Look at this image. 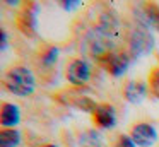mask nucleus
I'll list each match as a JSON object with an SVG mask.
<instances>
[{"instance_id":"nucleus-1","label":"nucleus","mask_w":159,"mask_h":147,"mask_svg":"<svg viewBox=\"0 0 159 147\" xmlns=\"http://www.w3.org/2000/svg\"><path fill=\"white\" fill-rule=\"evenodd\" d=\"M121 39V22L115 10L104 9L99 12L94 26L86 31L82 38L84 50L94 58H103L110 51H115Z\"/></svg>"},{"instance_id":"nucleus-2","label":"nucleus","mask_w":159,"mask_h":147,"mask_svg":"<svg viewBox=\"0 0 159 147\" xmlns=\"http://www.w3.org/2000/svg\"><path fill=\"white\" fill-rule=\"evenodd\" d=\"M4 85L11 94L17 98H28L36 91V77L31 68L24 65H16L5 72Z\"/></svg>"},{"instance_id":"nucleus-3","label":"nucleus","mask_w":159,"mask_h":147,"mask_svg":"<svg viewBox=\"0 0 159 147\" xmlns=\"http://www.w3.org/2000/svg\"><path fill=\"white\" fill-rule=\"evenodd\" d=\"M128 50H130L132 58H140V57H149L154 50V34L152 29L145 22H142L140 19L135 17L134 27H130L128 31Z\"/></svg>"},{"instance_id":"nucleus-4","label":"nucleus","mask_w":159,"mask_h":147,"mask_svg":"<svg viewBox=\"0 0 159 147\" xmlns=\"http://www.w3.org/2000/svg\"><path fill=\"white\" fill-rule=\"evenodd\" d=\"M99 63L110 75H113V77L118 79V77H123L128 72L130 63H132V57L127 51H116L115 50V51H110L108 55H104L99 60Z\"/></svg>"},{"instance_id":"nucleus-5","label":"nucleus","mask_w":159,"mask_h":147,"mask_svg":"<svg viewBox=\"0 0 159 147\" xmlns=\"http://www.w3.org/2000/svg\"><path fill=\"white\" fill-rule=\"evenodd\" d=\"M91 74H93L91 65H89V62L84 60V58H72V60L69 62V65H67V68H65L67 82L75 85V87L86 85L91 79Z\"/></svg>"},{"instance_id":"nucleus-6","label":"nucleus","mask_w":159,"mask_h":147,"mask_svg":"<svg viewBox=\"0 0 159 147\" xmlns=\"http://www.w3.org/2000/svg\"><path fill=\"white\" fill-rule=\"evenodd\" d=\"M38 3L34 2H26L21 7L17 14V27L26 34V36H34L38 29Z\"/></svg>"},{"instance_id":"nucleus-7","label":"nucleus","mask_w":159,"mask_h":147,"mask_svg":"<svg viewBox=\"0 0 159 147\" xmlns=\"http://www.w3.org/2000/svg\"><path fill=\"white\" fill-rule=\"evenodd\" d=\"M130 137L137 144V147H152L157 142V130L152 123L139 122L132 126Z\"/></svg>"},{"instance_id":"nucleus-8","label":"nucleus","mask_w":159,"mask_h":147,"mask_svg":"<svg viewBox=\"0 0 159 147\" xmlns=\"http://www.w3.org/2000/svg\"><path fill=\"white\" fill-rule=\"evenodd\" d=\"M93 116H94V123L103 130H110L116 125V109L110 103L98 104V108H96Z\"/></svg>"},{"instance_id":"nucleus-9","label":"nucleus","mask_w":159,"mask_h":147,"mask_svg":"<svg viewBox=\"0 0 159 147\" xmlns=\"http://www.w3.org/2000/svg\"><path fill=\"white\" fill-rule=\"evenodd\" d=\"M147 84H144L142 80H128L123 85V98L132 104H140L147 98Z\"/></svg>"},{"instance_id":"nucleus-10","label":"nucleus","mask_w":159,"mask_h":147,"mask_svg":"<svg viewBox=\"0 0 159 147\" xmlns=\"http://www.w3.org/2000/svg\"><path fill=\"white\" fill-rule=\"evenodd\" d=\"M135 17L140 19L142 22H145L152 31H157L159 33V5H156L152 2L142 3L140 10L135 12Z\"/></svg>"},{"instance_id":"nucleus-11","label":"nucleus","mask_w":159,"mask_h":147,"mask_svg":"<svg viewBox=\"0 0 159 147\" xmlns=\"http://www.w3.org/2000/svg\"><path fill=\"white\" fill-rule=\"evenodd\" d=\"M0 122L4 128H16L21 123V109L14 103H4L0 111Z\"/></svg>"},{"instance_id":"nucleus-12","label":"nucleus","mask_w":159,"mask_h":147,"mask_svg":"<svg viewBox=\"0 0 159 147\" xmlns=\"http://www.w3.org/2000/svg\"><path fill=\"white\" fill-rule=\"evenodd\" d=\"M60 57V50L53 44H46L41 51H39V67L41 70H52L57 65Z\"/></svg>"},{"instance_id":"nucleus-13","label":"nucleus","mask_w":159,"mask_h":147,"mask_svg":"<svg viewBox=\"0 0 159 147\" xmlns=\"http://www.w3.org/2000/svg\"><path fill=\"white\" fill-rule=\"evenodd\" d=\"M22 133L17 128H4L0 133V147H19Z\"/></svg>"},{"instance_id":"nucleus-14","label":"nucleus","mask_w":159,"mask_h":147,"mask_svg":"<svg viewBox=\"0 0 159 147\" xmlns=\"http://www.w3.org/2000/svg\"><path fill=\"white\" fill-rule=\"evenodd\" d=\"M79 147H103V139L96 130H86L79 137Z\"/></svg>"},{"instance_id":"nucleus-15","label":"nucleus","mask_w":159,"mask_h":147,"mask_svg":"<svg viewBox=\"0 0 159 147\" xmlns=\"http://www.w3.org/2000/svg\"><path fill=\"white\" fill-rule=\"evenodd\" d=\"M149 84H151L152 91L156 94H159V68H154L151 72V77H149Z\"/></svg>"},{"instance_id":"nucleus-16","label":"nucleus","mask_w":159,"mask_h":147,"mask_svg":"<svg viewBox=\"0 0 159 147\" xmlns=\"http://www.w3.org/2000/svg\"><path fill=\"white\" fill-rule=\"evenodd\" d=\"M116 147H137V144L132 140L130 135H120L116 140Z\"/></svg>"},{"instance_id":"nucleus-17","label":"nucleus","mask_w":159,"mask_h":147,"mask_svg":"<svg viewBox=\"0 0 159 147\" xmlns=\"http://www.w3.org/2000/svg\"><path fill=\"white\" fill-rule=\"evenodd\" d=\"M0 48H2V53H5L9 48V34L5 29H2V39H0Z\"/></svg>"},{"instance_id":"nucleus-18","label":"nucleus","mask_w":159,"mask_h":147,"mask_svg":"<svg viewBox=\"0 0 159 147\" xmlns=\"http://www.w3.org/2000/svg\"><path fill=\"white\" fill-rule=\"evenodd\" d=\"M80 5V2H62L60 3V7H62V9H65V10H74V9H77V7Z\"/></svg>"},{"instance_id":"nucleus-19","label":"nucleus","mask_w":159,"mask_h":147,"mask_svg":"<svg viewBox=\"0 0 159 147\" xmlns=\"http://www.w3.org/2000/svg\"><path fill=\"white\" fill-rule=\"evenodd\" d=\"M41 147H58V145H53V144H46V145H41Z\"/></svg>"}]
</instances>
